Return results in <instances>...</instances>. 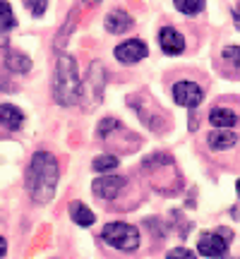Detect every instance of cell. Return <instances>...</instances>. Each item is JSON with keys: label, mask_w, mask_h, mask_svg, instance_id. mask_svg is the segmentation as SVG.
<instances>
[{"label": "cell", "mask_w": 240, "mask_h": 259, "mask_svg": "<svg viewBox=\"0 0 240 259\" xmlns=\"http://www.w3.org/2000/svg\"><path fill=\"white\" fill-rule=\"evenodd\" d=\"M173 5H176L178 12H183V15H199L204 8H207V0H173Z\"/></svg>", "instance_id": "2e32d148"}, {"label": "cell", "mask_w": 240, "mask_h": 259, "mask_svg": "<svg viewBox=\"0 0 240 259\" xmlns=\"http://www.w3.org/2000/svg\"><path fill=\"white\" fill-rule=\"evenodd\" d=\"M207 142H209V147L214 149V151H226V149L235 147V142H238V135L235 132H231V130H212L209 132V137H207Z\"/></svg>", "instance_id": "30bf717a"}, {"label": "cell", "mask_w": 240, "mask_h": 259, "mask_svg": "<svg viewBox=\"0 0 240 259\" xmlns=\"http://www.w3.org/2000/svg\"><path fill=\"white\" fill-rule=\"evenodd\" d=\"M0 125L8 130H19L24 125V113L12 103H3L0 106Z\"/></svg>", "instance_id": "7c38bea8"}, {"label": "cell", "mask_w": 240, "mask_h": 259, "mask_svg": "<svg viewBox=\"0 0 240 259\" xmlns=\"http://www.w3.org/2000/svg\"><path fill=\"white\" fill-rule=\"evenodd\" d=\"M113 168H118V156H113V154H101L92 161V170L96 173H111Z\"/></svg>", "instance_id": "e0dca14e"}, {"label": "cell", "mask_w": 240, "mask_h": 259, "mask_svg": "<svg viewBox=\"0 0 240 259\" xmlns=\"http://www.w3.org/2000/svg\"><path fill=\"white\" fill-rule=\"evenodd\" d=\"M53 99L58 106L70 108L82 99V79L77 72V60L70 53H60L53 74Z\"/></svg>", "instance_id": "7a4b0ae2"}, {"label": "cell", "mask_w": 240, "mask_h": 259, "mask_svg": "<svg viewBox=\"0 0 240 259\" xmlns=\"http://www.w3.org/2000/svg\"><path fill=\"white\" fill-rule=\"evenodd\" d=\"M103 89H106V72H103V65L96 60L89 65V77H87V92H94V103L101 101Z\"/></svg>", "instance_id": "9c48e42d"}, {"label": "cell", "mask_w": 240, "mask_h": 259, "mask_svg": "<svg viewBox=\"0 0 240 259\" xmlns=\"http://www.w3.org/2000/svg\"><path fill=\"white\" fill-rule=\"evenodd\" d=\"M233 22H235V27L240 29V5H238V10L233 12Z\"/></svg>", "instance_id": "cb8c5ba5"}, {"label": "cell", "mask_w": 240, "mask_h": 259, "mask_svg": "<svg viewBox=\"0 0 240 259\" xmlns=\"http://www.w3.org/2000/svg\"><path fill=\"white\" fill-rule=\"evenodd\" d=\"M209 122L212 127H219V130H231L238 125V115L228 108H212L209 111Z\"/></svg>", "instance_id": "4fadbf2b"}, {"label": "cell", "mask_w": 240, "mask_h": 259, "mask_svg": "<svg viewBox=\"0 0 240 259\" xmlns=\"http://www.w3.org/2000/svg\"><path fill=\"white\" fill-rule=\"evenodd\" d=\"M125 178L120 176H103V178H96L92 183V192L99 197V199H115L123 190H125Z\"/></svg>", "instance_id": "52a82bcc"}, {"label": "cell", "mask_w": 240, "mask_h": 259, "mask_svg": "<svg viewBox=\"0 0 240 259\" xmlns=\"http://www.w3.org/2000/svg\"><path fill=\"white\" fill-rule=\"evenodd\" d=\"M223 58L240 70V46H226L223 48Z\"/></svg>", "instance_id": "44dd1931"}, {"label": "cell", "mask_w": 240, "mask_h": 259, "mask_svg": "<svg viewBox=\"0 0 240 259\" xmlns=\"http://www.w3.org/2000/svg\"><path fill=\"white\" fill-rule=\"evenodd\" d=\"M84 5H99V3H101V0H82Z\"/></svg>", "instance_id": "d4e9b609"}, {"label": "cell", "mask_w": 240, "mask_h": 259, "mask_svg": "<svg viewBox=\"0 0 240 259\" xmlns=\"http://www.w3.org/2000/svg\"><path fill=\"white\" fill-rule=\"evenodd\" d=\"M202 99H204V92L199 84L187 82V79L173 84V101L178 106H183V108H197L202 103Z\"/></svg>", "instance_id": "277c9868"}, {"label": "cell", "mask_w": 240, "mask_h": 259, "mask_svg": "<svg viewBox=\"0 0 240 259\" xmlns=\"http://www.w3.org/2000/svg\"><path fill=\"white\" fill-rule=\"evenodd\" d=\"M24 5H27V10H31V15H34V17H41V15L46 12V8H48L46 0H24Z\"/></svg>", "instance_id": "ffe728a7"}, {"label": "cell", "mask_w": 240, "mask_h": 259, "mask_svg": "<svg viewBox=\"0 0 240 259\" xmlns=\"http://www.w3.org/2000/svg\"><path fill=\"white\" fill-rule=\"evenodd\" d=\"M5 67L10 72L27 74L31 70V58H27L24 53H17V51H8L5 53Z\"/></svg>", "instance_id": "5bb4252c"}, {"label": "cell", "mask_w": 240, "mask_h": 259, "mask_svg": "<svg viewBox=\"0 0 240 259\" xmlns=\"http://www.w3.org/2000/svg\"><path fill=\"white\" fill-rule=\"evenodd\" d=\"M168 259H197L192 250H187V247H173V250H168L166 254Z\"/></svg>", "instance_id": "7402d4cb"}, {"label": "cell", "mask_w": 240, "mask_h": 259, "mask_svg": "<svg viewBox=\"0 0 240 259\" xmlns=\"http://www.w3.org/2000/svg\"><path fill=\"white\" fill-rule=\"evenodd\" d=\"M29 197L36 204H48L58 187V161L51 151H36L29 161L27 176H24Z\"/></svg>", "instance_id": "6da1fadb"}, {"label": "cell", "mask_w": 240, "mask_h": 259, "mask_svg": "<svg viewBox=\"0 0 240 259\" xmlns=\"http://www.w3.org/2000/svg\"><path fill=\"white\" fill-rule=\"evenodd\" d=\"M103 240L111 245L113 250L120 252H135L139 247V231L130 223L115 221V223H106L103 226Z\"/></svg>", "instance_id": "3957f363"}, {"label": "cell", "mask_w": 240, "mask_h": 259, "mask_svg": "<svg viewBox=\"0 0 240 259\" xmlns=\"http://www.w3.org/2000/svg\"><path fill=\"white\" fill-rule=\"evenodd\" d=\"M235 187H238V197H240V180H238V185H235Z\"/></svg>", "instance_id": "484cf974"}, {"label": "cell", "mask_w": 240, "mask_h": 259, "mask_svg": "<svg viewBox=\"0 0 240 259\" xmlns=\"http://www.w3.org/2000/svg\"><path fill=\"white\" fill-rule=\"evenodd\" d=\"M15 27H17V19L12 15L10 3L0 0V31H10V29H15Z\"/></svg>", "instance_id": "ac0fdd59"}, {"label": "cell", "mask_w": 240, "mask_h": 259, "mask_svg": "<svg viewBox=\"0 0 240 259\" xmlns=\"http://www.w3.org/2000/svg\"><path fill=\"white\" fill-rule=\"evenodd\" d=\"M70 216H72V221L77 226H82V228H89L94 221H96V216L89 206H84L82 202H72L70 204Z\"/></svg>", "instance_id": "9a60e30c"}, {"label": "cell", "mask_w": 240, "mask_h": 259, "mask_svg": "<svg viewBox=\"0 0 240 259\" xmlns=\"http://www.w3.org/2000/svg\"><path fill=\"white\" fill-rule=\"evenodd\" d=\"M5 252H8V240H5V238H0V257H3Z\"/></svg>", "instance_id": "603a6c76"}, {"label": "cell", "mask_w": 240, "mask_h": 259, "mask_svg": "<svg viewBox=\"0 0 240 259\" xmlns=\"http://www.w3.org/2000/svg\"><path fill=\"white\" fill-rule=\"evenodd\" d=\"M113 56H115V60L123 63V65H135V63H139V60H144V58L149 56V48H147L144 41L130 38V41H123V44L115 46Z\"/></svg>", "instance_id": "5b68a950"}, {"label": "cell", "mask_w": 240, "mask_h": 259, "mask_svg": "<svg viewBox=\"0 0 240 259\" xmlns=\"http://www.w3.org/2000/svg\"><path fill=\"white\" fill-rule=\"evenodd\" d=\"M197 252H199L202 257L221 259V257H226V254H228V242L223 240L221 233H204V235H199Z\"/></svg>", "instance_id": "8992f818"}, {"label": "cell", "mask_w": 240, "mask_h": 259, "mask_svg": "<svg viewBox=\"0 0 240 259\" xmlns=\"http://www.w3.org/2000/svg\"><path fill=\"white\" fill-rule=\"evenodd\" d=\"M115 127H120V122L115 120V118H103V120L99 122V137L106 139L108 135H113V132H115Z\"/></svg>", "instance_id": "d6986e66"}, {"label": "cell", "mask_w": 240, "mask_h": 259, "mask_svg": "<svg viewBox=\"0 0 240 259\" xmlns=\"http://www.w3.org/2000/svg\"><path fill=\"white\" fill-rule=\"evenodd\" d=\"M106 31L108 34H125L130 27H132V17H130L128 12H123V10H113L106 15Z\"/></svg>", "instance_id": "8fae6325"}, {"label": "cell", "mask_w": 240, "mask_h": 259, "mask_svg": "<svg viewBox=\"0 0 240 259\" xmlns=\"http://www.w3.org/2000/svg\"><path fill=\"white\" fill-rule=\"evenodd\" d=\"M158 44H161V51L168 53V56H180L185 51V38L183 34L173 27H164L158 31Z\"/></svg>", "instance_id": "ba28073f"}]
</instances>
